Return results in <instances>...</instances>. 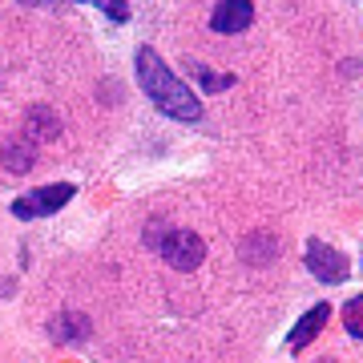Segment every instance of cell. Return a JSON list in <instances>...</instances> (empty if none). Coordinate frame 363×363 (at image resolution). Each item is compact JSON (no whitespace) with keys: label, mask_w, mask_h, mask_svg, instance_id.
<instances>
[{"label":"cell","mask_w":363,"mask_h":363,"mask_svg":"<svg viewBox=\"0 0 363 363\" xmlns=\"http://www.w3.org/2000/svg\"><path fill=\"white\" fill-rule=\"evenodd\" d=\"M138 81H142L145 97H150L162 113L178 117V121H198V117H202L198 93L190 89V85H182V81L174 77V69H169L150 45L138 49Z\"/></svg>","instance_id":"cell-1"},{"label":"cell","mask_w":363,"mask_h":363,"mask_svg":"<svg viewBox=\"0 0 363 363\" xmlns=\"http://www.w3.org/2000/svg\"><path fill=\"white\" fill-rule=\"evenodd\" d=\"M61 133V117L52 113L49 105H37V109H28V121H25V142H52Z\"/></svg>","instance_id":"cell-7"},{"label":"cell","mask_w":363,"mask_h":363,"mask_svg":"<svg viewBox=\"0 0 363 363\" xmlns=\"http://www.w3.org/2000/svg\"><path fill=\"white\" fill-rule=\"evenodd\" d=\"M57 339H85L89 335V319L85 315H65V319H57Z\"/></svg>","instance_id":"cell-10"},{"label":"cell","mask_w":363,"mask_h":363,"mask_svg":"<svg viewBox=\"0 0 363 363\" xmlns=\"http://www.w3.org/2000/svg\"><path fill=\"white\" fill-rule=\"evenodd\" d=\"M77 194V186H69V182H52V186H37V190H28L13 202V214L21 222H33V218H49L57 214L61 206H69V198Z\"/></svg>","instance_id":"cell-2"},{"label":"cell","mask_w":363,"mask_h":363,"mask_svg":"<svg viewBox=\"0 0 363 363\" xmlns=\"http://www.w3.org/2000/svg\"><path fill=\"white\" fill-rule=\"evenodd\" d=\"M194 73H198V81H202L210 93H214V89H226V85H234V77H218V73H210V69H202V65H198Z\"/></svg>","instance_id":"cell-12"},{"label":"cell","mask_w":363,"mask_h":363,"mask_svg":"<svg viewBox=\"0 0 363 363\" xmlns=\"http://www.w3.org/2000/svg\"><path fill=\"white\" fill-rule=\"evenodd\" d=\"M327 319H331V307H327V303H315L311 311L295 323V331H291V351H303L311 339H319V331L327 327Z\"/></svg>","instance_id":"cell-6"},{"label":"cell","mask_w":363,"mask_h":363,"mask_svg":"<svg viewBox=\"0 0 363 363\" xmlns=\"http://www.w3.org/2000/svg\"><path fill=\"white\" fill-rule=\"evenodd\" d=\"M4 166L13 169V174H25L33 166V145L28 142H9L4 145Z\"/></svg>","instance_id":"cell-9"},{"label":"cell","mask_w":363,"mask_h":363,"mask_svg":"<svg viewBox=\"0 0 363 363\" xmlns=\"http://www.w3.org/2000/svg\"><path fill=\"white\" fill-rule=\"evenodd\" d=\"M105 13L113 16V21H125V16H130V9H125V4H121V0H109V4H101Z\"/></svg>","instance_id":"cell-13"},{"label":"cell","mask_w":363,"mask_h":363,"mask_svg":"<svg viewBox=\"0 0 363 363\" xmlns=\"http://www.w3.org/2000/svg\"><path fill=\"white\" fill-rule=\"evenodd\" d=\"M274 255H279V242H274L271 234H250L247 242H242V259L255 262V267H262V262H271Z\"/></svg>","instance_id":"cell-8"},{"label":"cell","mask_w":363,"mask_h":363,"mask_svg":"<svg viewBox=\"0 0 363 363\" xmlns=\"http://www.w3.org/2000/svg\"><path fill=\"white\" fill-rule=\"evenodd\" d=\"M343 327H347L351 339L363 335V303H359V298H351L347 307H343Z\"/></svg>","instance_id":"cell-11"},{"label":"cell","mask_w":363,"mask_h":363,"mask_svg":"<svg viewBox=\"0 0 363 363\" xmlns=\"http://www.w3.org/2000/svg\"><path fill=\"white\" fill-rule=\"evenodd\" d=\"M157 255H162L174 271H198L202 259H206V242H202L194 230H169L166 238L157 242Z\"/></svg>","instance_id":"cell-3"},{"label":"cell","mask_w":363,"mask_h":363,"mask_svg":"<svg viewBox=\"0 0 363 363\" xmlns=\"http://www.w3.org/2000/svg\"><path fill=\"white\" fill-rule=\"evenodd\" d=\"M307 271H311L319 283H343V279L351 274V267H347V259H343L335 247H327V242L311 238V242H307Z\"/></svg>","instance_id":"cell-4"},{"label":"cell","mask_w":363,"mask_h":363,"mask_svg":"<svg viewBox=\"0 0 363 363\" xmlns=\"http://www.w3.org/2000/svg\"><path fill=\"white\" fill-rule=\"evenodd\" d=\"M250 21H255V4L250 0H222V4H214V13H210V28L214 33H242V28H250Z\"/></svg>","instance_id":"cell-5"}]
</instances>
